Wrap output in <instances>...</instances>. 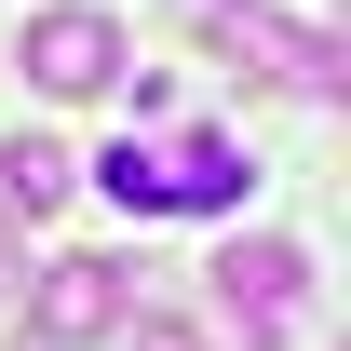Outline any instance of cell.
<instances>
[{
  "mask_svg": "<svg viewBox=\"0 0 351 351\" xmlns=\"http://www.w3.org/2000/svg\"><path fill=\"white\" fill-rule=\"evenodd\" d=\"M0 270H14V217H0Z\"/></svg>",
  "mask_w": 351,
  "mask_h": 351,
  "instance_id": "cell-9",
  "label": "cell"
},
{
  "mask_svg": "<svg viewBox=\"0 0 351 351\" xmlns=\"http://www.w3.org/2000/svg\"><path fill=\"white\" fill-rule=\"evenodd\" d=\"M122 311H135L122 257H54L27 284V351H95V338H122Z\"/></svg>",
  "mask_w": 351,
  "mask_h": 351,
  "instance_id": "cell-4",
  "label": "cell"
},
{
  "mask_svg": "<svg viewBox=\"0 0 351 351\" xmlns=\"http://www.w3.org/2000/svg\"><path fill=\"white\" fill-rule=\"evenodd\" d=\"M203 284H217V338L230 351H284V324L311 311V257L284 243V230H230Z\"/></svg>",
  "mask_w": 351,
  "mask_h": 351,
  "instance_id": "cell-1",
  "label": "cell"
},
{
  "mask_svg": "<svg viewBox=\"0 0 351 351\" xmlns=\"http://www.w3.org/2000/svg\"><path fill=\"white\" fill-rule=\"evenodd\" d=\"M95 189H108L122 217H162V149H149V135H122V149L95 162Z\"/></svg>",
  "mask_w": 351,
  "mask_h": 351,
  "instance_id": "cell-7",
  "label": "cell"
},
{
  "mask_svg": "<svg viewBox=\"0 0 351 351\" xmlns=\"http://www.w3.org/2000/svg\"><path fill=\"white\" fill-rule=\"evenodd\" d=\"M122 351H203V338H189L176 311H122Z\"/></svg>",
  "mask_w": 351,
  "mask_h": 351,
  "instance_id": "cell-8",
  "label": "cell"
},
{
  "mask_svg": "<svg viewBox=\"0 0 351 351\" xmlns=\"http://www.w3.org/2000/svg\"><path fill=\"white\" fill-rule=\"evenodd\" d=\"M68 189H82V162H68L54 135H14V149H0V217H54Z\"/></svg>",
  "mask_w": 351,
  "mask_h": 351,
  "instance_id": "cell-6",
  "label": "cell"
},
{
  "mask_svg": "<svg viewBox=\"0 0 351 351\" xmlns=\"http://www.w3.org/2000/svg\"><path fill=\"white\" fill-rule=\"evenodd\" d=\"M243 189H257V149L217 122L162 135V217H243Z\"/></svg>",
  "mask_w": 351,
  "mask_h": 351,
  "instance_id": "cell-5",
  "label": "cell"
},
{
  "mask_svg": "<svg viewBox=\"0 0 351 351\" xmlns=\"http://www.w3.org/2000/svg\"><path fill=\"white\" fill-rule=\"evenodd\" d=\"M203 27H217V54L243 68V95H270V82H298V95H338V82H351L338 27H298V14H270V0H217Z\"/></svg>",
  "mask_w": 351,
  "mask_h": 351,
  "instance_id": "cell-2",
  "label": "cell"
},
{
  "mask_svg": "<svg viewBox=\"0 0 351 351\" xmlns=\"http://www.w3.org/2000/svg\"><path fill=\"white\" fill-rule=\"evenodd\" d=\"M14 68H27V95H54V108H82V95H108L135 68L122 27L95 14V0H54V14H27V41H14Z\"/></svg>",
  "mask_w": 351,
  "mask_h": 351,
  "instance_id": "cell-3",
  "label": "cell"
}]
</instances>
